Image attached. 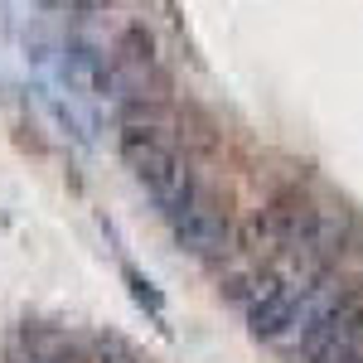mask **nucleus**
<instances>
[{
	"label": "nucleus",
	"instance_id": "1",
	"mask_svg": "<svg viewBox=\"0 0 363 363\" xmlns=\"http://www.w3.org/2000/svg\"><path fill=\"white\" fill-rule=\"evenodd\" d=\"M121 160L131 165L140 184H145V194L160 203V213H179L189 199H199L194 189V174L189 165L174 155V145H169L160 131H150V126H126L121 131Z\"/></svg>",
	"mask_w": 363,
	"mask_h": 363
},
{
	"label": "nucleus",
	"instance_id": "3",
	"mask_svg": "<svg viewBox=\"0 0 363 363\" xmlns=\"http://www.w3.org/2000/svg\"><path fill=\"white\" fill-rule=\"evenodd\" d=\"M247 320H252V335L281 344V339H291L301 325H306V310H301V301H296L291 286L262 281V286L252 291V301H247Z\"/></svg>",
	"mask_w": 363,
	"mask_h": 363
},
{
	"label": "nucleus",
	"instance_id": "5",
	"mask_svg": "<svg viewBox=\"0 0 363 363\" xmlns=\"http://www.w3.org/2000/svg\"><path fill=\"white\" fill-rule=\"evenodd\" d=\"M63 78H68V87H78L83 97H116L121 92L112 58L97 54L92 44H68L63 49Z\"/></svg>",
	"mask_w": 363,
	"mask_h": 363
},
{
	"label": "nucleus",
	"instance_id": "8",
	"mask_svg": "<svg viewBox=\"0 0 363 363\" xmlns=\"http://www.w3.org/2000/svg\"><path fill=\"white\" fill-rule=\"evenodd\" d=\"M49 10H58V15H87V10H102L107 0H44Z\"/></svg>",
	"mask_w": 363,
	"mask_h": 363
},
{
	"label": "nucleus",
	"instance_id": "7",
	"mask_svg": "<svg viewBox=\"0 0 363 363\" xmlns=\"http://www.w3.org/2000/svg\"><path fill=\"white\" fill-rule=\"evenodd\" d=\"M97 363H140V359L121 344V339H102V344H97Z\"/></svg>",
	"mask_w": 363,
	"mask_h": 363
},
{
	"label": "nucleus",
	"instance_id": "2",
	"mask_svg": "<svg viewBox=\"0 0 363 363\" xmlns=\"http://www.w3.org/2000/svg\"><path fill=\"white\" fill-rule=\"evenodd\" d=\"M363 344V296H339L320 315H306L301 349L310 363H344L349 349Z\"/></svg>",
	"mask_w": 363,
	"mask_h": 363
},
{
	"label": "nucleus",
	"instance_id": "6",
	"mask_svg": "<svg viewBox=\"0 0 363 363\" xmlns=\"http://www.w3.org/2000/svg\"><path fill=\"white\" fill-rule=\"evenodd\" d=\"M121 277H126V286H131V296H136L140 306H145V310H150V315H155V320H160V296L150 291V281L140 277V272H131V267H126Z\"/></svg>",
	"mask_w": 363,
	"mask_h": 363
},
{
	"label": "nucleus",
	"instance_id": "9",
	"mask_svg": "<svg viewBox=\"0 0 363 363\" xmlns=\"http://www.w3.org/2000/svg\"><path fill=\"white\" fill-rule=\"evenodd\" d=\"M344 363H363V344H359V349H349V354H344Z\"/></svg>",
	"mask_w": 363,
	"mask_h": 363
},
{
	"label": "nucleus",
	"instance_id": "4",
	"mask_svg": "<svg viewBox=\"0 0 363 363\" xmlns=\"http://www.w3.org/2000/svg\"><path fill=\"white\" fill-rule=\"evenodd\" d=\"M169 228H174L179 247L194 252V257H218V252H228V238H233L228 218L203 199H189L179 213H169Z\"/></svg>",
	"mask_w": 363,
	"mask_h": 363
}]
</instances>
